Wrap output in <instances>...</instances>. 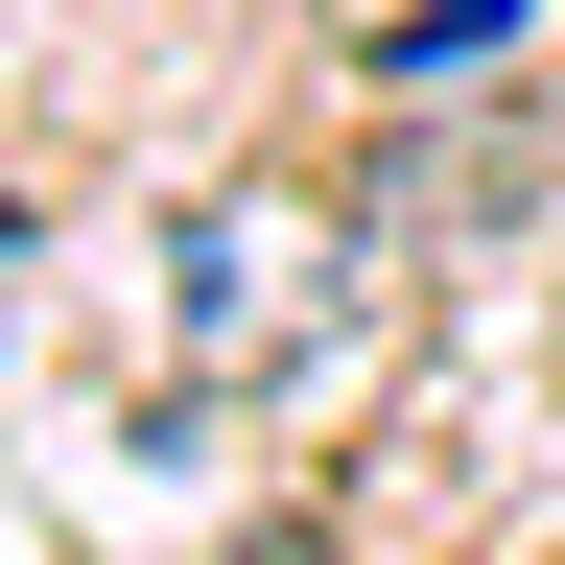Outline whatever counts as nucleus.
Segmentation results:
<instances>
[{
  "label": "nucleus",
  "instance_id": "obj_1",
  "mask_svg": "<svg viewBox=\"0 0 565 565\" xmlns=\"http://www.w3.org/2000/svg\"><path fill=\"white\" fill-rule=\"evenodd\" d=\"M166 353H189V401H282V377H353L377 353V236L307 189V166H259V189H212L189 236H166Z\"/></svg>",
  "mask_w": 565,
  "mask_h": 565
},
{
  "label": "nucleus",
  "instance_id": "obj_2",
  "mask_svg": "<svg viewBox=\"0 0 565 565\" xmlns=\"http://www.w3.org/2000/svg\"><path fill=\"white\" fill-rule=\"evenodd\" d=\"M542 0H424V24H377V95H424V71H494Z\"/></svg>",
  "mask_w": 565,
  "mask_h": 565
}]
</instances>
